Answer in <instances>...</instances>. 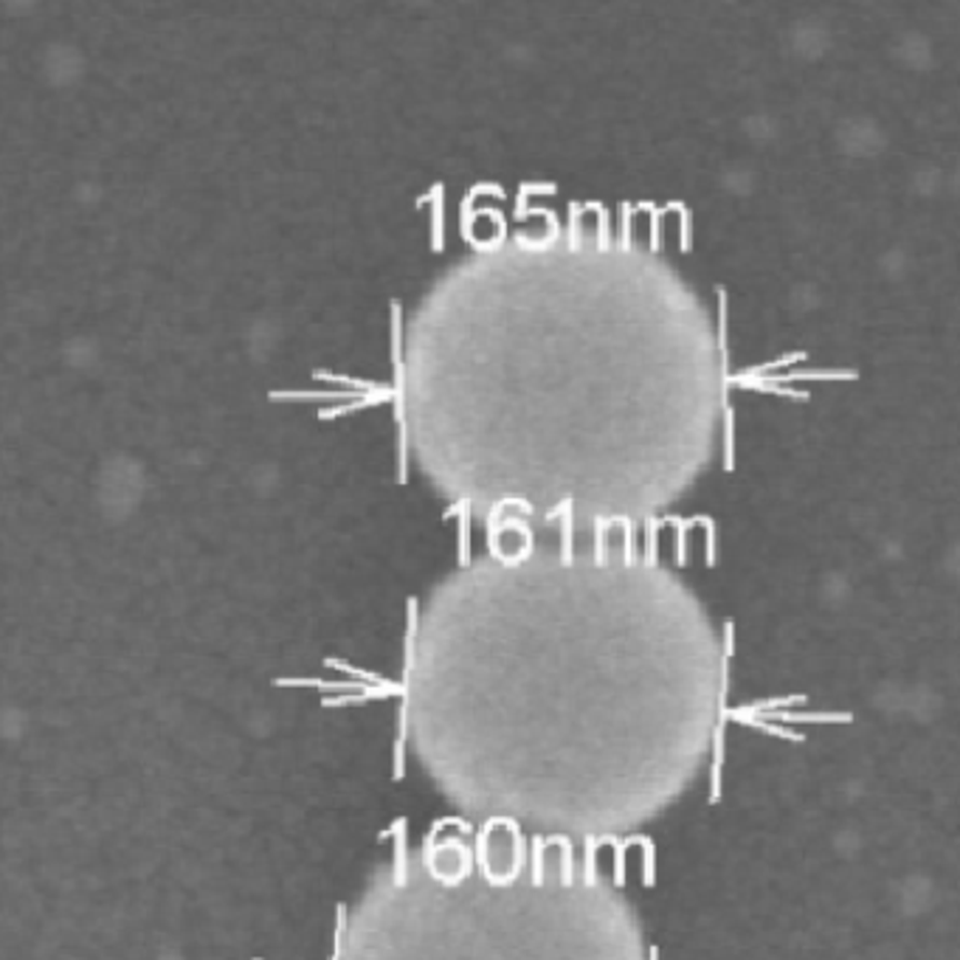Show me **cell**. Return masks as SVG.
<instances>
[{
	"instance_id": "cell-1",
	"label": "cell",
	"mask_w": 960,
	"mask_h": 960,
	"mask_svg": "<svg viewBox=\"0 0 960 960\" xmlns=\"http://www.w3.org/2000/svg\"><path fill=\"white\" fill-rule=\"evenodd\" d=\"M727 361L705 296L637 240H498L445 267L401 350L414 463L476 516L643 524L716 459Z\"/></svg>"
},
{
	"instance_id": "cell-2",
	"label": "cell",
	"mask_w": 960,
	"mask_h": 960,
	"mask_svg": "<svg viewBox=\"0 0 960 960\" xmlns=\"http://www.w3.org/2000/svg\"><path fill=\"white\" fill-rule=\"evenodd\" d=\"M401 707L408 752L471 826L631 837L710 769L727 645L694 586L645 555H479L420 603Z\"/></svg>"
},
{
	"instance_id": "cell-3",
	"label": "cell",
	"mask_w": 960,
	"mask_h": 960,
	"mask_svg": "<svg viewBox=\"0 0 960 960\" xmlns=\"http://www.w3.org/2000/svg\"><path fill=\"white\" fill-rule=\"evenodd\" d=\"M432 833L366 876L333 960H650L643 918L566 845Z\"/></svg>"
}]
</instances>
